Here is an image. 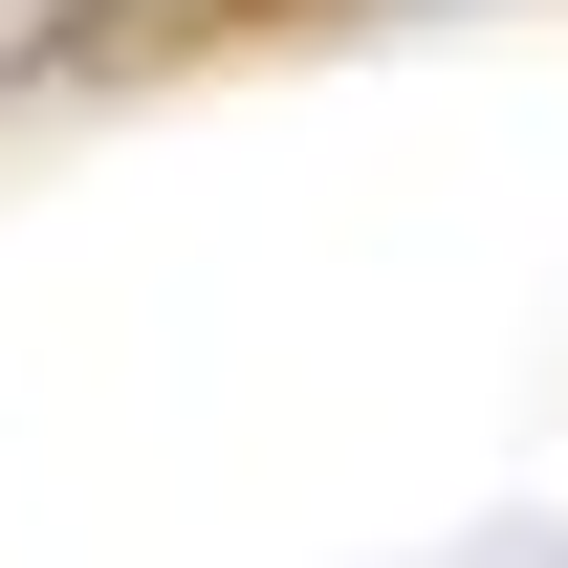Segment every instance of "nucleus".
Instances as JSON below:
<instances>
[{"instance_id":"obj_1","label":"nucleus","mask_w":568,"mask_h":568,"mask_svg":"<svg viewBox=\"0 0 568 568\" xmlns=\"http://www.w3.org/2000/svg\"><path fill=\"white\" fill-rule=\"evenodd\" d=\"M132 22H175V0H0V88L67 67V44H132Z\"/></svg>"}]
</instances>
